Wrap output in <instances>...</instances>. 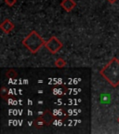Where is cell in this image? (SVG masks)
<instances>
[{"label": "cell", "instance_id": "cell-5", "mask_svg": "<svg viewBox=\"0 0 119 134\" xmlns=\"http://www.w3.org/2000/svg\"><path fill=\"white\" fill-rule=\"evenodd\" d=\"M61 7L67 12H71L76 7V3L75 2V0H63L61 3Z\"/></svg>", "mask_w": 119, "mask_h": 134}, {"label": "cell", "instance_id": "cell-11", "mask_svg": "<svg viewBox=\"0 0 119 134\" xmlns=\"http://www.w3.org/2000/svg\"><path fill=\"white\" fill-rule=\"evenodd\" d=\"M117 121H118V123H119V117H118V118H117Z\"/></svg>", "mask_w": 119, "mask_h": 134}, {"label": "cell", "instance_id": "cell-8", "mask_svg": "<svg viewBox=\"0 0 119 134\" xmlns=\"http://www.w3.org/2000/svg\"><path fill=\"white\" fill-rule=\"evenodd\" d=\"M54 64H55V66H56L57 68H63V67L66 66L67 63L63 58H59V59H57L56 61H55Z\"/></svg>", "mask_w": 119, "mask_h": 134}, {"label": "cell", "instance_id": "cell-9", "mask_svg": "<svg viewBox=\"0 0 119 134\" xmlns=\"http://www.w3.org/2000/svg\"><path fill=\"white\" fill-rule=\"evenodd\" d=\"M17 3V0H5V4L8 7H13Z\"/></svg>", "mask_w": 119, "mask_h": 134}, {"label": "cell", "instance_id": "cell-4", "mask_svg": "<svg viewBox=\"0 0 119 134\" xmlns=\"http://www.w3.org/2000/svg\"><path fill=\"white\" fill-rule=\"evenodd\" d=\"M0 28H1V30H2L5 34H10L11 32L14 30L15 25L9 19H6L1 24H0Z\"/></svg>", "mask_w": 119, "mask_h": 134}, {"label": "cell", "instance_id": "cell-3", "mask_svg": "<svg viewBox=\"0 0 119 134\" xmlns=\"http://www.w3.org/2000/svg\"><path fill=\"white\" fill-rule=\"evenodd\" d=\"M63 44L56 37V36L50 37L48 41H46V44H45V48H46L51 54H57V53L63 48Z\"/></svg>", "mask_w": 119, "mask_h": 134}, {"label": "cell", "instance_id": "cell-10", "mask_svg": "<svg viewBox=\"0 0 119 134\" xmlns=\"http://www.w3.org/2000/svg\"><path fill=\"white\" fill-rule=\"evenodd\" d=\"M109 3H111V4H115V3H116L117 0H107Z\"/></svg>", "mask_w": 119, "mask_h": 134}, {"label": "cell", "instance_id": "cell-7", "mask_svg": "<svg viewBox=\"0 0 119 134\" xmlns=\"http://www.w3.org/2000/svg\"><path fill=\"white\" fill-rule=\"evenodd\" d=\"M33 126L36 129H41L42 127L47 126V124H46V121L44 120V118H43V116L39 115L37 118H36V119L33 121Z\"/></svg>", "mask_w": 119, "mask_h": 134}, {"label": "cell", "instance_id": "cell-6", "mask_svg": "<svg viewBox=\"0 0 119 134\" xmlns=\"http://www.w3.org/2000/svg\"><path fill=\"white\" fill-rule=\"evenodd\" d=\"M41 115L43 116V118H44L45 121H46L47 126H50L51 124H52L53 120H54V115H53V114L50 111L47 110V111L44 112Z\"/></svg>", "mask_w": 119, "mask_h": 134}, {"label": "cell", "instance_id": "cell-1", "mask_svg": "<svg viewBox=\"0 0 119 134\" xmlns=\"http://www.w3.org/2000/svg\"><path fill=\"white\" fill-rule=\"evenodd\" d=\"M100 75L113 88L119 86V60L115 57L112 58L108 63L100 71Z\"/></svg>", "mask_w": 119, "mask_h": 134}, {"label": "cell", "instance_id": "cell-2", "mask_svg": "<svg viewBox=\"0 0 119 134\" xmlns=\"http://www.w3.org/2000/svg\"><path fill=\"white\" fill-rule=\"evenodd\" d=\"M46 41L36 31H32L24 39L22 40V45L33 54H36L45 47Z\"/></svg>", "mask_w": 119, "mask_h": 134}]
</instances>
